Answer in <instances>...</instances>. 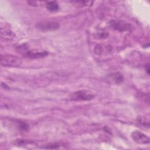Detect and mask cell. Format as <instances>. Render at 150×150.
<instances>
[{
    "instance_id": "cell-1",
    "label": "cell",
    "mask_w": 150,
    "mask_h": 150,
    "mask_svg": "<svg viewBox=\"0 0 150 150\" xmlns=\"http://www.w3.org/2000/svg\"><path fill=\"white\" fill-rule=\"evenodd\" d=\"M0 62L1 64L4 66L18 67L21 64V59L13 55H2Z\"/></svg>"
},
{
    "instance_id": "cell-2",
    "label": "cell",
    "mask_w": 150,
    "mask_h": 150,
    "mask_svg": "<svg viewBox=\"0 0 150 150\" xmlns=\"http://www.w3.org/2000/svg\"><path fill=\"white\" fill-rule=\"evenodd\" d=\"M36 27L38 29L43 31H53L58 29L60 27L59 22L56 21H41L36 24Z\"/></svg>"
},
{
    "instance_id": "cell-3",
    "label": "cell",
    "mask_w": 150,
    "mask_h": 150,
    "mask_svg": "<svg viewBox=\"0 0 150 150\" xmlns=\"http://www.w3.org/2000/svg\"><path fill=\"white\" fill-rule=\"evenodd\" d=\"M94 98L93 93L87 90H79L73 93L71 98L74 101H89Z\"/></svg>"
},
{
    "instance_id": "cell-4",
    "label": "cell",
    "mask_w": 150,
    "mask_h": 150,
    "mask_svg": "<svg viewBox=\"0 0 150 150\" xmlns=\"http://www.w3.org/2000/svg\"><path fill=\"white\" fill-rule=\"evenodd\" d=\"M110 25L112 29L120 32H124L131 29V25L128 23L121 20H111L110 22Z\"/></svg>"
},
{
    "instance_id": "cell-5",
    "label": "cell",
    "mask_w": 150,
    "mask_h": 150,
    "mask_svg": "<svg viewBox=\"0 0 150 150\" xmlns=\"http://www.w3.org/2000/svg\"><path fill=\"white\" fill-rule=\"evenodd\" d=\"M131 138L134 142L139 144H148L149 138L139 131H134L131 134Z\"/></svg>"
},
{
    "instance_id": "cell-6",
    "label": "cell",
    "mask_w": 150,
    "mask_h": 150,
    "mask_svg": "<svg viewBox=\"0 0 150 150\" xmlns=\"http://www.w3.org/2000/svg\"><path fill=\"white\" fill-rule=\"evenodd\" d=\"M24 56L32 59H37V58H42L43 57H45L48 54V53L46 51H38L36 50H26L24 53Z\"/></svg>"
},
{
    "instance_id": "cell-7",
    "label": "cell",
    "mask_w": 150,
    "mask_h": 150,
    "mask_svg": "<svg viewBox=\"0 0 150 150\" xmlns=\"http://www.w3.org/2000/svg\"><path fill=\"white\" fill-rule=\"evenodd\" d=\"M109 46H103V45H97L95 48V53L97 54H103L104 53H108V52H111V47H108Z\"/></svg>"
},
{
    "instance_id": "cell-8",
    "label": "cell",
    "mask_w": 150,
    "mask_h": 150,
    "mask_svg": "<svg viewBox=\"0 0 150 150\" xmlns=\"http://www.w3.org/2000/svg\"><path fill=\"white\" fill-rule=\"evenodd\" d=\"M110 80H112L116 84H120L124 80V77L122 74L121 73L117 72V73H114L109 76Z\"/></svg>"
},
{
    "instance_id": "cell-9",
    "label": "cell",
    "mask_w": 150,
    "mask_h": 150,
    "mask_svg": "<svg viewBox=\"0 0 150 150\" xmlns=\"http://www.w3.org/2000/svg\"><path fill=\"white\" fill-rule=\"evenodd\" d=\"M47 9L50 12H56L59 8V4L56 1H49L46 4Z\"/></svg>"
},
{
    "instance_id": "cell-10",
    "label": "cell",
    "mask_w": 150,
    "mask_h": 150,
    "mask_svg": "<svg viewBox=\"0 0 150 150\" xmlns=\"http://www.w3.org/2000/svg\"><path fill=\"white\" fill-rule=\"evenodd\" d=\"M60 146V144L58 143H53L49 145H46V147H43V148L45 149H59V146Z\"/></svg>"
},
{
    "instance_id": "cell-11",
    "label": "cell",
    "mask_w": 150,
    "mask_h": 150,
    "mask_svg": "<svg viewBox=\"0 0 150 150\" xmlns=\"http://www.w3.org/2000/svg\"><path fill=\"white\" fill-rule=\"evenodd\" d=\"M19 127L21 129L23 130V131H27L29 129V125L27 124H26L25 122H19Z\"/></svg>"
},
{
    "instance_id": "cell-12",
    "label": "cell",
    "mask_w": 150,
    "mask_h": 150,
    "mask_svg": "<svg viewBox=\"0 0 150 150\" xmlns=\"http://www.w3.org/2000/svg\"><path fill=\"white\" fill-rule=\"evenodd\" d=\"M149 64H148L146 66V71L148 73V74H149Z\"/></svg>"
}]
</instances>
